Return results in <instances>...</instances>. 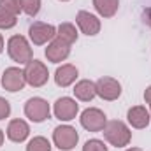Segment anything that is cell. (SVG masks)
I'll return each instance as SVG.
<instances>
[{
    "label": "cell",
    "mask_w": 151,
    "mask_h": 151,
    "mask_svg": "<svg viewBox=\"0 0 151 151\" xmlns=\"http://www.w3.org/2000/svg\"><path fill=\"white\" fill-rule=\"evenodd\" d=\"M102 132H104L106 141H107L111 146H114V148H125V146H128V142L132 141V132H130V128H128L123 121H119V119H111V121H107Z\"/></svg>",
    "instance_id": "cell-1"
},
{
    "label": "cell",
    "mask_w": 151,
    "mask_h": 151,
    "mask_svg": "<svg viewBox=\"0 0 151 151\" xmlns=\"http://www.w3.org/2000/svg\"><path fill=\"white\" fill-rule=\"evenodd\" d=\"M7 53L11 56L12 62L19 63V65H27L28 62L34 60V53L32 47L28 44V40L23 35H12L7 40Z\"/></svg>",
    "instance_id": "cell-2"
},
{
    "label": "cell",
    "mask_w": 151,
    "mask_h": 151,
    "mask_svg": "<svg viewBox=\"0 0 151 151\" xmlns=\"http://www.w3.org/2000/svg\"><path fill=\"white\" fill-rule=\"evenodd\" d=\"M77 141H79V135L76 128L70 125H60L53 130V142L58 150L70 151L72 148H76Z\"/></svg>",
    "instance_id": "cell-3"
},
{
    "label": "cell",
    "mask_w": 151,
    "mask_h": 151,
    "mask_svg": "<svg viewBox=\"0 0 151 151\" xmlns=\"http://www.w3.org/2000/svg\"><path fill=\"white\" fill-rule=\"evenodd\" d=\"M23 72H25L27 84H30V86H34V88H40V86H44V84L47 83V79H49L47 67H46L42 62H39V60H32V62H28V63L25 65Z\"/></svg>",
    "instance_id": "cell-4"
},
{
    "label": "cell",
    "mask_w": 151,
    "mask_h": 151,
    "mask_svg": "<svg viewBox=\"0 0 151 151\" xmlns=\"http://www.w3.org/2000/svg\"><path fill=\"white\" fill-rule=\"evenodd\" d=\"M51 109H49V104L47 100H44L42 97H32L27 100L25 104V116L34 121V123H42L49 118Z\"/></svg>",
    "instance_id": "cell-5"
},
{
    "label": "cell",
    "mask_w": 151,
    "mask_h": 151,
    "mask_svg": "<svg viewBox=\"0 0 151 151\" xmlns=\"http://www.w3.org/2000/svg\"><path fill=\"white\" fill-rule=\"evenodd\" d=\"M81 127L86 128L88 132H102L106 123H107V116L104 111L97 109V107H88L81 113Z\"/></svg>",
    "instance_id": "cell-6"
},
{
    "label": "cell",
    "mask_w": 151,
    "mask_h": 151,
    "mask_svg": "<svg viewBox=\"0 0 151 151\" xmlns=\"http://www.w3.org/2000/svg\"><path fill=\"white\" fill-rule=\"evenodd\" d=\"M28 37L35 46H44L47 42H51L56 37V28L49 23H42V21H34L28 28Z\"/></svg>",
    "instance_id": "cell-7"
},
{
    "label": "cell",
    "mask_w": 151,
    "mask_h": 151,
    "mask_svg": "<svg viewBox=\"0 0 151 151\" xmlns=\"http://www.w3.org/2000/svg\"><path fill=\"white\" fill-rule=\"evenodd\" d=\"M95 88H97V95L102 99V100H118L119 95H121V84L118 79L109 77V76H104L100 77L97 83H95Z\"/></svg>",
    "instance_id": "cell-8"
},
{
    "label": "cell",
    "mask_w": 151,
    "mask_h": 151,
    "mask_svg": "<svg viewBox=\"0 0 151 151\" xmlns=\"http://www.w3.org/2000/svg\"><path fill=\"white\" fill-rule=\"evenodd\" d=\"M53 113H55V118L60 121H70L79 113V104L70 97H62L55 102Z\"/></svg>",
    "instance_id": "cell-9"
},
{
    "label": "cell",
    "mask_w": 151,
    "mask_h": 151,
    "mask_svg": "<svg viewBox=\"0 0 151 151\" xmlns=\"http://www.w3.org/2000/svg\"><path fill=\"white\" fill-rule=\"evenodd\" d=\"M25 84H27L25 72L19 67H9V69L4 70V74H2V86H4V90L14 93V91L23 90Z\"/></svg>",
    "instance_id": "cell-10"
},
{
    "label": "cell",
    "mask_w": 151,
    "mask_h": 151,
    "mask_svg": "<svg viewBox=\"0 0 151 151\" xmlns=\"http://www.w3.org/2000/svg\"><path fill=\"white\" fill-rule=\"evenodd\" d=\"M44 55H46L47 62H51V63H60V62L67 60V56L70 55V44L65 42V40H62L60 37H55L49 44H47Z\"/></svg>",
    "instance_id": "cell-11"
},
{
    "label": "cell",
    "mask_w": 151,
    "mask_h": 151,
    "mask_svg": "<svg viewBox=\"0 0 151 151\" xmlns=\"http://www.w3.org/2000/svg\"><path fill=\"white\" fill-rule=\"evenodd\" d=\"M76 23H77L79 30H81L84 35H88V37L97 35V34L100 32V27H102V25H100V19H99L95 14L88 12V11H79L77 16H76Z\"/></svg>",
    "instance_id": "cell-12"
},
{
    "label": "cell",
    "mask_w": 151,
    "mask_h": 151,
    "mask_svg": "<svg viewBox=\"0 0 151 151\" xmlns=\"http://www.w3.org/2000/svg\"><path fill=\"white\" fill-rule=\"evenodd\" d=\"M30 135V127L25 119H12L7 125V137L12 142H23Z\"/></svg>",
    "instance_id": "cell-13"
},
{
    "label": "cell",
    "mask_w": 151,
    "mask_h": 151,
    "mask_svg": "<svg viewBox=\"0 0 151 151\" xmlns=\"http://www.w3.org/2000/svg\"><path fill=\"white\" fill-rule=\"evenodd\" d=\"M127 119H128V123H130L134 128H139V130H141V128H146V127L150 125L151 114L144 106H134V107L128 109Z\"/></svg>",
    "instance_id": "cell-14"
},
{
    "label": "cell",
    "mask_w": 151,
    "mask_h": 151,
    "mask_svg": "<svg viewBox=\"0 0 151 151\" xmlns=\"http://www.w3.org/2000/svg\"><path fill=\"white\" fill-rule=\"evenodd\" d=\"M77 76H79V72H77V69H76L74 65L65 63V65H62V67L56 69V72H55V83L58 86H62V88H67L72 83H76Z\"/></svg>",
    "instance_id": "cell-15"
},
{
    "label": "cell",
    "mask_w": 151,
    "mask_h": 151,
    "mask_svg": "<svg viewBox=\"0 0 151 151\" xmlns=\"http://www.w3.org/2000/svg\"><path fill=\"white\" fill-rule=\"evenodd\" d=\"M72 91H74L76 99L81 100V102H90V100H93V99L97 97L95 83L90 81V79H81V81H77Z\"/></svg>",
    "instance_id": "cell-16"
},
{
    "label": "cell",
    "mask_w": 151,
    "mask_h": 151,
    "mask_svg": "<svg viewBox=\"0 0 151 151\" xmlns=\"http://www.w3.org/2000/svg\"><path fill=\"white\" fill-rule=\"evenodd\" d=\"M93 7L102 18H113L118 12L119 0H93Z\"/></svg>",
    "instance_id": "cell-17"
},
{
    "label": "cell",
    "mask_w": 151,
    "mask_h": 151,
    "mask_svg": "<svg viewBox=\"0 0 151 151\" xmlns=\"http://www.w3.org/2000/svg\"><path fill=\"white\" fill-rule=\"evenodd\" d=\"M56 37H60L62 40H65L72 46L77 40V30H76V27L72 23H62L56 28Z\"/></svg>",
    "instance_id": "cell-18"
},
{
    "label": "cell",
    "mask_w": 151,
    "mask_h": 151,
    "mask_svg": "<svg viewBox=\"0 0 151 151\" xmlns=\"http://www.w3.org/2000/svg\"><path fill=\"white\" fill-rule=\"evenodd\" d=\"M27 151H51V144H49V141L46 137L37 135V137H34V139L28 141Z\"/></svg>",
    "instance_id": "cell-19"
},
{
    "label": "cell",
    "mask_w": 151,
    "mask_h": 151,
    "mask_svg": "<svg viewBox=\"0 0 151 151\" xmlns=\"http://www.w3.org/2000/svg\"><path fill=\"white\" fill-rule=\"evenodd\" d=\"M21 11L30 18L37 16L40 11V0H21Z\"/></svg>",
    "instance_id": "cell-20"
},
{
    "label": "cell",
    "mask_w": 151,
    "mask_h": 151,
    "mask_svg": "<svg viewBox=\"0 0 151 151\" xmlns=\"http://www.w3.org/2000/svg\"><path fill=\"white\" fill-rule=\"evenodd\" d=\"M16 23H18V19H16V16H14L12 12L0 9V28L9 30V28L16 27Z\"/></svg>",
    "instance_id": "cell-21"
},
{
    "label": "cell",
    "mask_w": 151,
    "mask_h": 151,
    "mask_svg": "<svg viewBox=\"0 0 151 151\" xmlns=\"http://www.w3.org/2000/svg\"><path fill=\"white\" fill-rule=\"evenodd\" d=\"M0 9L9 11L14 16H18L21 11V0H0Z\"/></svg>",
    "instance_id": "cell-22"
},
{
    "label": "cell",
    "mask_w": 151,
    "mask_h": 151,
    "mask_svg": "<svg viewBox=\"0 0 151 151\" xmlns=\"http://www.w3.org/2000/svg\"><path fill=\"white\" fill-rule=\"evenodd\" d=\"M83 151H107V146L100 139H90V141L84 142Z\"/></svg>",
    "instance_id": "cell-23"
},
{
    "label": "cell",
    "mask_w": 151,
    "mask_h": 151,
    "mask_svg": "<svg viewBox=\"0 0 151 151\" xmlns=\"http://www.w3.org/2000/svg\"><path fill=\"white\" fill-rule=\"evenodd\" d=\"M9 114H11V104H9V100H5L4 97H0V121L5 119V118H9Z\"/></svg>",
    "instance_id": "cell-24"
},
{
    "label": "cell",
    "mask_w": 151,
    "mask_h": 151,
    "mask_svg": "<svg viewBox=\"0 0 151 151\" xmlns=\"http://www.w3.org/2000/svg\"><path fill=\"white\" fill-rule=\"evenodd\" d=\"M142 21L151 28V7H146V9L142 11Z\"/></svg>",
    "instance_id": "cell-25"
},
{
    "label": "cell",
    "mask_w": 151,
    "mask_h": 151,
    "mask_svg": "<svg viewBox=\"0 0 151 151\" xmlns=\"http://www.w3.org/2000/svg\"><path fill=\"white\" fill-rule=\"evenodd\" d=\"M144 100H146V104L151 106V86H148L146 91H144Z\"/></svg>",
    "instance_id": "cell-26"
},
{
    "label": "cell",
    "mask_w": 151,
    "mask_h": 151,
    "mask_svg": "<svg viewBox=\"0 0 151 151\" xmlns=\"http://www.w3.org/2000/svg\"><path fill=\"white\" fill-rule=\"evenodd\" d=\"M4 51V37H2V34H0V53Z\"/></svg>",
    "instance_id": "cell-27"
},
{
    "label": "cell",
    "mask_w": 151,
    "mask_h": 151,
    "mask_svg": "<svg viewBox=\"0 0 151 151\" xmlns=\"http://www.w3.org/2000/svg\"><path fill=\"white\" fill-rule=\"evenodd\" d=\"M2 144H4V132L0 130V146H2Z\"/></svg>",
    "instance_id": "cell-28"
},
{
    "label": "cell",
    "mask_w": 151,
    "mask_h": 151,
    "mask_svg": "<svg viewBox=\"0 0 151 151\" xmlns=\"http://www.w3.org/2000/svg\"><path fill=\"white\" fill-rule=\"evenodd\" d=\"M127 151H142V150H141V148H128Z\"/></svg>",
    "instance_id": "cell-29"
},
{
    "label": "cell",
    "mask_w": 151,
    "mask_h": 151,
    "mask_svg": "<svg viewBox=\"0 0 151 151\" xmlns=\"http://www.w3.org/2000/svg\"><path fill=\"white\" fill-rule=\"evenodd\" d=\"M60 2H69V0H60Z\"/></svg>",
    "instance_id": "cell-30"
},
{
    "label": "cell",
    "mask_w": 151,
    "mask_h": 151,
    "mask_svg": "<svg viewBox=\"0 0 151 151\" xmlns=\"http://www.w3.org/2000/svg\"><path fill=\"white\" fill-rule=\"evenodd\" d=\"M150 107H151V106H150ZM150 114H151V109H150Z\"/></svg>",
    "instance_id": "cell-31"
}]
</instances>
